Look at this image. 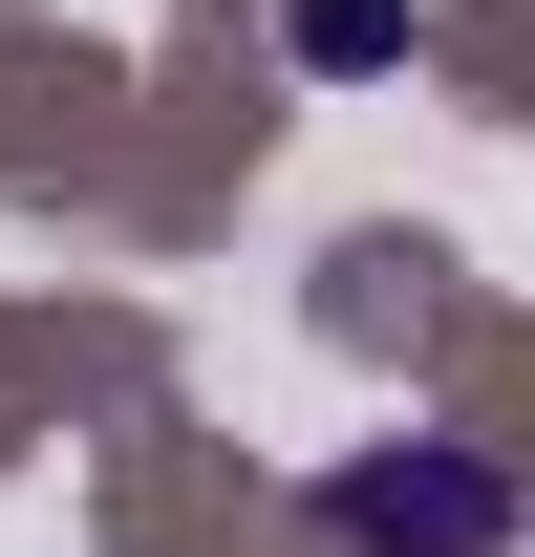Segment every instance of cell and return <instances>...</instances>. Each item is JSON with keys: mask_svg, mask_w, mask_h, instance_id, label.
Segmentation results:
<instances>
[{"mask_svg": "<svg viewBox=\"0 0 535 557\" xmlns=\"http://www.w3.org/2000/svg\"><path fill=\"white\" fill-rule=\"evenodd\" d=\"M322 515L364 557H493V536H514V493L450 472V450H364V472H322Z\"/></svg>", "mask_w": 535, "mask_h": 557, "instance_id": "6da1fadb", "label": "cell"}]
</instances>
